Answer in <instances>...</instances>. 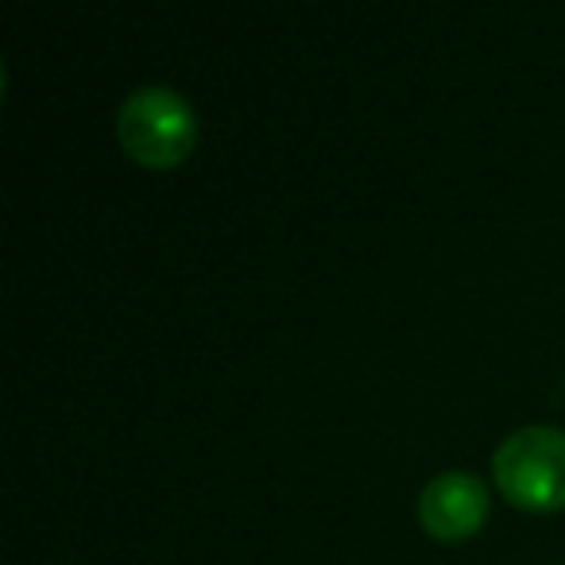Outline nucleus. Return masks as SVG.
Instances as JSON below:
<instances>
[{
	"instance_id": "obj_1",
	"label": "nucleus",
	"mask_w": 565,
	"mask_h": 565,
	"mask_svg": "<svg viewBox=\"0 0 565 565\" xmlns=\"http://www.w3.org/2000/svg\"><path fill=\"white\" fill-rule=\"evenodd\" d=\"M117 136L128 156L148 167H174L198 140V113L190 97L163 82L136 86L117 109Z\"/></svg>"
},
{
	"instance_id": "obj_2",
	"label": "nucleus",
	"mask_w": 565,
	"mask_h": 565,
	"mask_svg": "<svg viewBox=\"0 0 565 565\" xmlns=\"http://www.w3.org/2000/svg\"><path fill=\"white\" fill-rule=\"evenodd\" d=\"M500 492L519 508H565V430L550 423L515 426L492 454Z\"/></svg>"
},
{
	"instance_id": "obj_3",
	"label": "nucleus",
	"mask_w": 565,
	"mask_h": 565,
	"mask_svg": "<svg viewBox=\"0 0 565 565\" xmlns=\"http://www.w3.org/2000/svg\"><path fill=\"white\" fill-rule=\"evenodd\" d=\"M423 526L438 539H465L488 519V484L469 469H446L418 492Z\"/></svg>"
}]
</instances>
